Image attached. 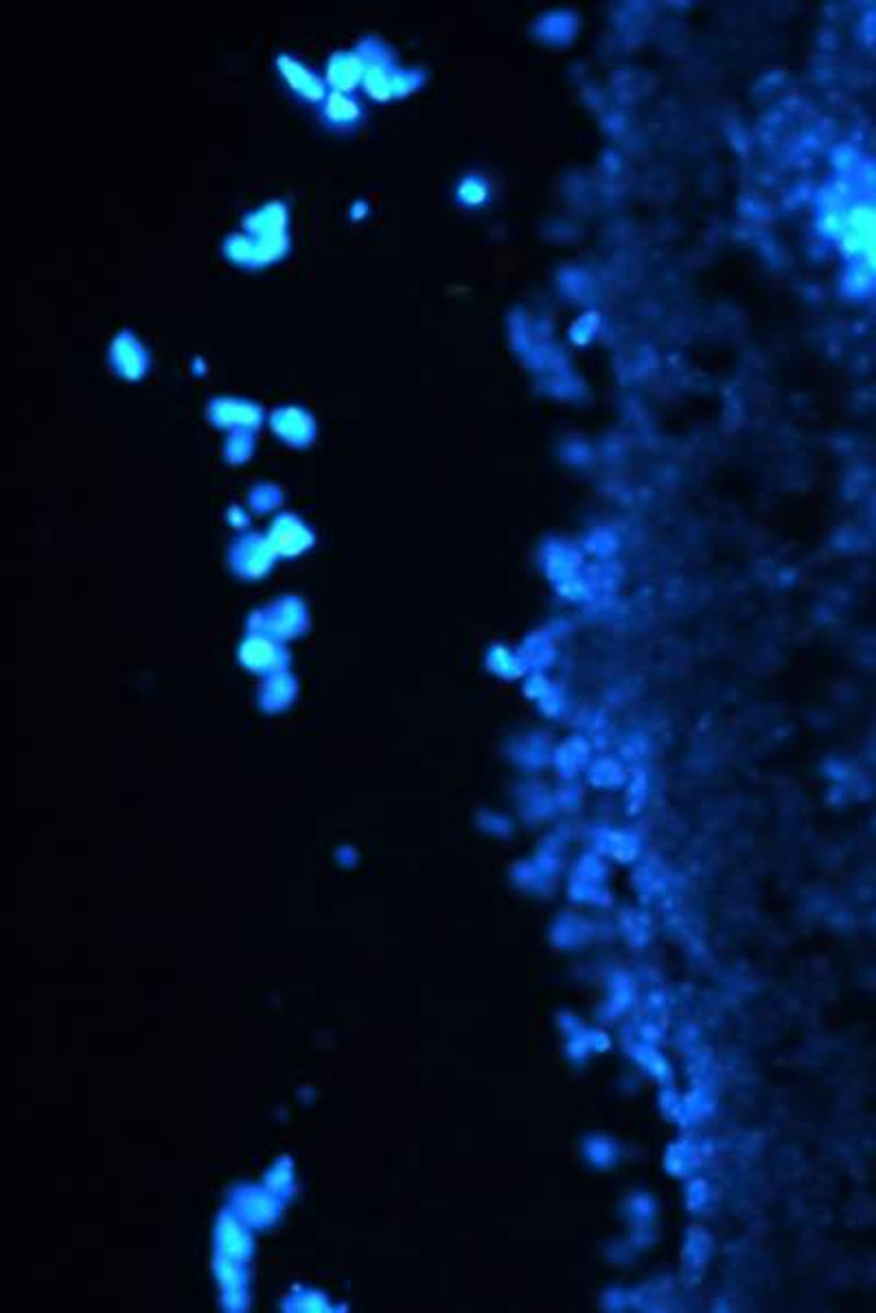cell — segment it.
Segmentation results:
<instances>
[{"label": "cell", "mask_w": 876, "mask_h": 1313, "mask_svg": "<svg viewBox=\"0 0 876 1313\" xmlns=\"http://www.w3.org/2000/svg\"><path fill=\"white\" fill-rule=\"evenodd\" d=\"M364 77L366 62L357 49H338L329 55L325 68V82L329 90L353 95L355 88H361Z\"/></svg>", "instance_id": "cell-7"}, {"label": "cell", "mask_w": 876, "mask_h": 1313, "mask_svg": "<svg viewBox=\"0 0 876 1313\" xmlns=\"http://www.w3.org/2000/svg\"><path fill=\"white\" fill-rule=\"evenodd\" d=\"M274 68L283 82V86L303 104L323 106L329 95V86L325 77H321L314 68H310L303 60L292 53H279L274 57Z\"/></svg>", "instance_id": "cell-3"}, {"label": "cell", "mask_w": 876, "mask_h": 1313, "mask_svg": "<svg viewBox=\"0 0 876 1313\" xmlns=\"http://www.w3.org/2000/svg\"><path fill=\"white\" fill-rule=\"evenodd\" d=\"M272 428L288 443L303 445L314 437V419L301 406H283L272 412Z\"/></svg>", "instance_id": "cell-9"}, {"label": "cell", "mask_w": 876, "mask_h": 1313, "mask_svg": "<svg viewBox=\"0 0 876 1313\" xmlns=\"http://www.w3.org/2000/svg\"><path fill=\"white\" fill-rule=\"evenodd\" d=\"M366 119L361 101L349 93L329 90L327 99L321 106V121L329 132L350 134L355 132Z\"/></svg>", "instance_id": "cell-6"}, {"label": "cell", "mask_w": 876, "mask_h": 1313, "mask_svg": "<svg viewBox=\"0 0 876 1313\" xmlns=\"http://www.w3.org/2000/svg\"><path fill=\"white\" fill-rule=\"evenodd\" d=\"M208 419L219 428H255L263 419L259 403L246 397H213L208 401Z\"/></svg>", "instance_id": "cell-5"}, {"label": "cell", "mask_w": 876, "mask_h": 1313, "mask_svg": "<svg viewBox=\"0 0 876 1313\" xmlns=\"http://www.w3.org/2000/svg\"><path fill=\"white\" fill-rule=\"evenodd\" d=\"M349 215L353 217V219H355V222H361V219H366V215H368V204H366L364 200H355V202L350 204Z\"/></svg>", "instance_id": "cell-11"}, {"label": "cell", "mask_w": 876, "mask_h": 1313, "mask_svg": "<svg viewBox=\"0 0 876 1313\" xmlns=\"http://www.w3.org/2000/svg\"><path fill=\"white\" fill-rule=\"evenodd\" d=\"M292 246V237L283 235V237H257L250 233H244L241 228L226 235V239L221 241V255L226 261H230L232 266L241 268V270H263L270 268L274 263H279L281 259H285V255L290 252Z\"/></svg>", "instance_id": "cell-1"}, {"label": "cell", "mask_w": 876, "mask_h": 1313, "mask_svg": "<svg viewBox=\"0 0 876 1313\" xmlns=\"http://www.w3.org/2000/svg\"><path fill=\"white\" fill-rule=\"evenodd\" d=\"M397 64H366V77L361 82V90L370 101L386 104L394 101V73Z\"/></svg>", "instance_id": "cell-10"}, {"label": "cell", "mask_w": 876, "mask_h": 1313, "mask_svg": "<svg viewBox=\"0 0 876 1313\" xmlns=\"http://www.w3.org/2000/svg\"><path fill=\"white\" fill-rule=\"evenodd\" d=\"M842 237L853 257H859L876 272V208L855 206L842 217Z\"/></svg>", "instance_id": "cell-4"}, {"label": "cell", "mask_w": 876, "mask_h": 1313, "mask_svg": "<svg viewBox=\"0 0 876 1313\" xmlns=\"http://www.w3.org/2000/svg\"><path fill=\"white\" fill-rule=\"evenodd\" d=\"M241 230L257 237L290 235V206L285 200H268L241 217Z\"/></svg>", "instance_id": "cell-8"}, {"label": "cell", "mask_w": 876, "mask_h": 1313, "mask_svg": "<svg viewBox=\"0 0 876 1313\" xmlns=\"http://www.w3.org/2000/svg\"><path fill=\"white\" fill-rule=\"evenodd\" d=\"M108 367L119 379L141 381L150 374L152 356L143 338L132 330H119L108 345Z\"/></svg>", "instance_id": "cell-2"}]
</instances>
